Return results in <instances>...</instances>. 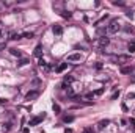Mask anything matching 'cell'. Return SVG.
Listing matches in <instances>:
<instances>
[{
	"label": "cell",
	"mask_w": 135,
	"mask_h": 133,
	"mask_svg": "<svg viewBox=\"0 0 135 133\" xmlns=\"http://www.w3.org/2000/svg\"><path fill=\"white\" fill-rule=\"evenodd\" d=\"M119 28H121V25H119L118 19H112L110 24H108V27H107V31H108V33H118Z\"/></svg>",
	"instance_id": "1"
},
{
	"label": "cell",
	"mask_w": 135,
	"mask_h": 133,
	"mask_svg": "<svg viewBox=\"0 0 135 133\" xmlns=\"http://www.w3.org/2000/svg\"><path fill=\"white\" fill-rule=\"evenodd\" d=\"M80 60H82L80 53H71V55L66 56V61L68 63H77V61H80Z\"/></svg>",
	"instance_id": "2"
},
{
	"label": "cell",
	"mask_w": 135,
	"mask_h": 133,
	"mask_svg": "<svg viewBox=\"0 0 135 133\" xmlns=\"http://www.w3.org/2000/svg\"><path fill=\"white\" fill-rule=\"evenodd\" d=\"M116 61L119 63V64H123V63H129V61H131V55H118Z\"/></svg>",
	"instance_id": "3"
},
{
	"label": "cell",
	"mask_w": 135,
	"mask_h": 133,
	"mask_svg": "<svg viewBox=\"0 0 135 133\" xmlns=\"http://www.w3.org/2000/svg\"><path fill=\"white\" fill-rule=\"evenodd\" d=\"M52 31H53V34H57V36H61L63 34V27L58 25V24H55V25L52 27Z\"/></svg>",
	"instance_id": "4"
},
{
	"label": "cell",
	"mask_w": 135,
	"mask_h": 133,
	"mask_svg": "<svg viewBox=\"0 0 135 133\" xmlns=\"http://www.w3.org/2000/svg\"><path fill=\"white\" fill-rule=\"evenodd\" d=\"M44 117H46L44 114H43V116H36V117H33V119H30V124H28V125H38L39 122L44 119Z\"/></svg>",
	"instance_id": "5"
},
{
	"label": "cell",
	"mask_w": 135,
	"mask_h": 133,
	"mask_svg": "<svg viewBox=\"0 0 135 133\" xmlns=\"http://www.w3.org/2000/svg\"><path fill=\"white\" fill-rule=\"evenodd\" d=\"M38 96H39V91H36V89H35V91H28L27 96H25V99L32 100V99H35V97H38Z\"/></svg>",
	"instance_id": "6"
},
{
	"label": "cell",
	"mask_w": 135,
	"mask_h": 133,
	"mask_svg": "<svg viewBox=\"0 0 135 133\" xmlns=\"http://www.w3.org/2000/svg\"><path fill=\"white\" fill-rule=\"evenodd\" d=\"M99 44H101V47L104 49L105 46H108V44H110V38H107V36H102L101 39H99Z\"/></svg>",
	"instance_id": "7"
},
{
	"label": "cell",
	"mask_w": 135,
	"mask_h": 133,
	"mask_svg": "<svg viewBox=\"0 0 135 133\" xmlns=\"http://www.w3.org/2000/svg\"><path fill=\"white\" fill-rule=\"evenodd\" d=\"M8 36H9V39H11V41H16V39H21L22 36L19 33H16V31H9L8 33Z\"/></svg>",
	"instance_id": "8"
},
{
	"label": "cell",
	"mask_w": 135,
	"mask_h": 133,
	"mask_svg": "<svg viewBox=\"0 0 135 133\" xmlns=\"http://www.w3.org/2000/svg\"><path fill=\"white\" fill-rule=\"evenodd\" d=\"M9 53H11V55H14V56H17V58H21V56H22L21 50H17V49H9Z\"/></svg>",
	"instance_id": "9"
},
{
	"label": "cell",
	"mask_w": 135,
	"mask_h": 133,
	"mask_svg": "<svg viewBox=\"0 0 135 133\" xmlns=\"http://www.w3.org/2000/svg\"><path fill=\"white\" fill-rule=\"evenodd\" d=\"M43 55V46H36V49H35V56H41Z\"/></svg>",
	"instance_id": "10"
},
{
	"label": "cell",
	"mask_w": 135,
	"mask_h": 133,
	"mask_svg": "<svg viewBox=\"0 0 135 133\" xmlns=\"http://www.w3.org/2000/svg\"><path fill=\"white\" fill-rule=\"evenodd\" d=\"M28 60H27V58H21V60H19L17 61V67H22V66H25V64H28Z\"/></svg>",
	"instance_id": "11"
},
{
	"label": "cell",
	"mask_w": 135,
	"mask_h": 133,
	"mask_svg": "<svg viewBox=\"0 0 135 133\" xmlns=\"http://www.w3.org/2000/svg\"><path fill=\"white\" fill-rule=\"evenodd\" d=\"M108 124H110V121H108V119H105V121H101V122H99V125H97V129H99V130H102L104 127H107Z\"/></svg>",
	"instance_id": "12"
},
{
	"label": "cell",
	"mask_w": 135,
	"mask_h": 133,
	"mask_svg": "<svg viewBox=\"0 0 135 133\" xmlns=\"http://www.w3.org/2000/svg\"><path fill=\"white\" fill-rule=\"evenodd\" d=\"M21 36H22V38H27V39H32V38L35 36V34H33L32 31H25V33H22Z\"/></svg>",
	"instance_id": "13"
},
{
	"label": "cell",
	"mask_w": 135,
	"mask_h": 133,
	"mask_svg": "<svg viewBox=\"0 0 135 133\" xmlns=\"http://www.w3.org/2000/svg\"><path fill=\"white\" fill-rule=\"evenodd\" d=\"M66 67H68V63H63V64H60V66L57 67V72H58V74H60V72H63Z\"/></svg>",
	"instance_id": "14"
},
{
	"label": "cell",
	"mask_w": 135,
	"mask_h": 133,
	"mask_svg": "<svg viewBox=\"0 0 135 133\" xmlns=\"http://www.w3.org/2000/svg\"><path fill=\"white\" fill-rule=\"evenodd\" d=\"M11 127H13L11 122H5V124H3V130H5V132H8V130H11Z\"/></svg>",
	"instance_id": "15"
},
{
	"label": "cell",
	"mask_w": 135,
	"mask_h": 133,
	"mask_svg": "<svg viewBox=\"0 0 135 133\" xmlns=\"http://www.w3.org/2000/svg\"><path fill=\"white\" fill-rule=\"evenodd\" d=\"M131 72H132V67H121V74H124V75L131 74Z\"/></svg>",
	"instance_id": "16"
},
{
	"label": "cell",
	"mask_w": 135,
	"mask_h": 133,
	"mask_svg": "<svg viewBox=\"0 0 135 133\" xmlns=\"http://www.w3.org/2000/svg\"><path fill=\"white\" fill-rule=\"evenodd\" d=\"M74 121V116H64L63 117V122H66V124H69V122Z\"/></svg>",
	"instance_id": "17"
},
{
	"label": "cell",
	"mask_w": 135,
	"mask_h": 133,
	"mask_svg": "<svg viewBox=\"0 0 135 133\" xmlns=\"http://www.w3.org/2000/svg\"><path fill=\"white\" fill-rule=\"evenodd\" d=\"M127 50L131 52V53H135V44H134V42H132V44H129V46H127Z\"/></svg>",
	"instance_id": "18"
},
{
	"label": "cell",
	"mask_w": 135,
	"mask_h": 133,
	"mask_svg": "<svg viewBox=\"0 0 135 133\" xmlns=\"http://www.w3.org/2000/svg\"><path fill=\"white\" fill-rule=\"evenodd\" d=\"M113 5H115V6H124L126 3H124V2H121V0H115V2H113Z\"/></svg>",
	"instance_id": "19"
},
{
	"label": "cell",
	"mask_w": 135,
	"mask_h": 133,
	"mask_svg": "<svg viewBox=\"0 0 135 133\" xmlns=\"http://www.w3.org/2000/svg\"><path fill=\"white\" fill-rule=\"evenodd\" d=\"M72 81H74V77H68V75L64 77V83H68V85H69V83H72Z\"/></svg>",
	"instance_id": "20"
},
{
	"label": "cell",
	"mask_w": 135,
	"mask_h": 133,
	"mask_svg": "<svg viewBox=\"0 0 135 133\" xmlns=\"http://www.w3.org/2000/svg\"><path fill=\"white\" fill-rule=\"evenodd\" d=\"M52 108H53V111H55V113H60V111H61L60 105H57V103H53V106H52Z\"/></svg>",
	"instance_id": "21"
},
{
	"label": "cell",
	"mask_w": 135,
	"mask_h": 133,
	"mask_svg": "<svg viewBox=\"0 0 135 133\" xmlns=\"http://www.w3.org/2000/svg\"><path fill=\"white\" fill-rule=\"evenodd\" d=\"M61 16H63L64 19H69V17L72 16V14H71V13H68V11H63V13H61Z\"/></svg>",
	"instance_id": "22"
},
{
	"label": "cell",
	"mask_w": 135,
	"mask_h": 133,
	"mask_svg": "<svg viewBox=\"0 0 135 133\" xmlns=\"http://www.w3.org/2000/svg\"><path fill=\"white\" fill-rule=\"evenodd\" d=\"M85 133H94V130L91 127H85Z\"/></svg>",
	"instance_id": "23"
},
{
	"label": "cell",
	"mask_w": 135,
	"mask_h": 133,
	"mask_svg": "<svg viewBox=\"0 0 135 133\" xmlns=\"http://www.w3.org/2000/svg\"><path fill=\"white\" fill-rule=\"evenodd\" d=\"M126 16H127L129 19H134V11H127V13H126Z\"/></svg>",
	"instance_id": "24"
},
{
	"label": "cell",
	"mask_w": 135,
	"mask_h": 133,
	"mask_svg": "<svg viewBox=\"0 0 135 133\" xmlns=\"http://www.w3.org/2000/svg\"><path fill=\"white\" fill-rule=\"evenodd\" d=\"M94 97V92H88L87 96H85V99H93Z\"/></svg>",
	"instance_id": "25"
},
{
	"label": "cell",
	"mask_w": 135,
	"mask_h": 133,
	"mask_svg": "<svg viewBox=\"0 0 135 133\" xmlns=\"http://www.w3.org/2000/svg\"><path fill=\"white\" fill-rule=\"evenodd\" d=\"M102 92H104V88H101V89H97L96 92H94V96H101Z\"/></svg>",
	"instance_id": "26"
},
{
	"label": "cell",
	"mask_w": 135,
	"mask_h": 133,
	"mask_svg": "<svg viewBox=\"0 0 135 133\" xmlns=\"http://www.w3.org/2000/svg\"><path fill=\"white\" fill-rule=\"evenodd\" d=\"M38 64L43 67V66H46V61H44V60H39V61H38Z\"/></svg>",
	"instance_id": "27"
},
{
	"label": "cell",
	"mask_w": 135,
	"mask_h": 133,
	"mask_svg": "<svg viewBox=\"0 0 135 133\" xmlns=\"http://www.w3.org/2000/svg\"><path fill=\"white\" fill-rule=\"evenodd\" d=\"M131 124L134 125V129H135V117H131Z\"/></svg>",
	"instance_id": "28"
},
{
	"label": "cell",
	"mask_w": 135,
	"mask_h": 133,
	"mask_svg": "<svg viewBox=\"0 0 135 133\" xmlns=\"http://www.w3.org/2000/svg\"><path fill=\"white\" fill-rule=\"evenodd\" d=\"M118 96H119V92H115V94H113V96H112V99H113V100H115V99H116V97H118Z\"/></svg>",
	"instance_id": "29"
},
{
	"label": "cell",
	"mask_w": 135,
	"mask_h": 133,
	"mask_svg": "<svg viewBox=\"0 0 135 133\" xmlns=\"http://www.w3.org/2000/svg\"><path fill=\"white\" fill-rule=\"evenodd\" d=\"M64 133H72V130H71V129H66V130H64Z\"/></svg>",
	"instance_id": "30"
},
{
	"label": "cell",
	"mask_w": 135,
	"mask_h": 133,
	"mask_svg": "<svg viewBox=\"0 0 135 133\" xmlns=\"http://www.w3.org/2000/svg\"><path fill=\"white\" fill-rule=\"evenodd\" d=\"M2 34H3V33H2V30H0V38H2Z\"/></svg>",
	"instance_id": "31"
}]
</instances>
